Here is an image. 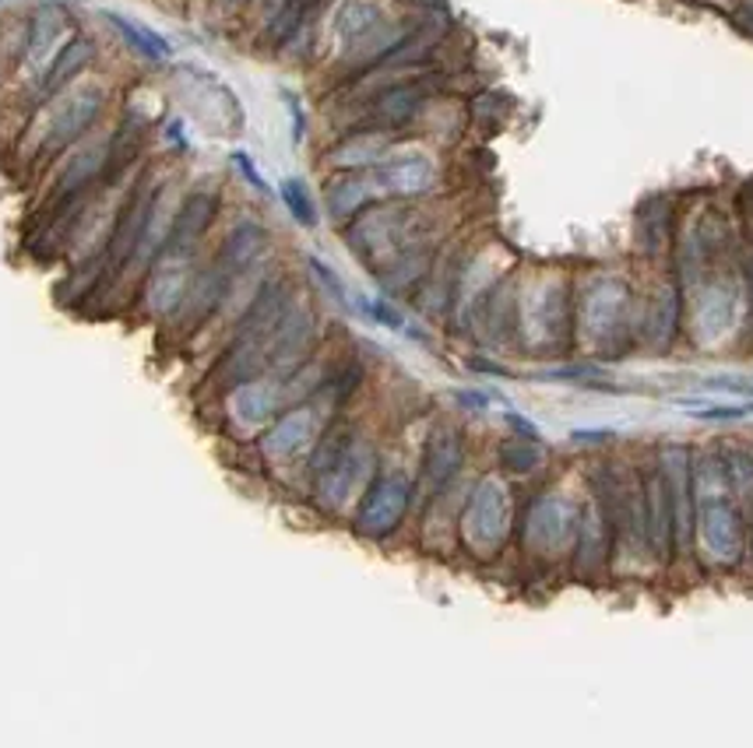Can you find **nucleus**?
I'll return each instance as SVG.
<instances>
[{"instance_id": "nucleus-10", "label": "nucleus", "mask_w": 753, "mask_h": 748, "mask_svg": "<svg viewBox=\"0 0 753 748\" xmlns=\"http://www.w3.org/2000/svg\"><path fill=\"white\" fill-rule=\"evenodd\" d=\"M313 345V316L307 310H289L268 341V365H292Z\"/></svg>"}, {"instance_id": "nucleus-6", "label": "nucleus", "mask_w": 753, "mask_h": 748, "mask_svg": "<svg viewBox=\"0 0 753 748\" xmlns=\"http://www.w3.org/2000/svg\"><path fill=\"white\" fill-rule=\"evenodd\" d=\"M574 506L563 499H539L528 514V545L536 552H560L574 534Z\"/></svg>"}, {"instance_id": "nucleus-7", "label": "nucleus", "mask_w": 753, "mask_h": 748, "mask_svg": "<svg viewBox=\"0 0 753 748\" xmlns=\"http://www.w3.org/2000/svg\"><path fill=\"white\" fill-rule=\"evenodd\" d=\"M264 246H268V236H264V229L254 226V221H240V226L226 236V243H223V250H218V257H215L212 267L232 285V278L243 275V270L261 257Z\"/></svg>"}, {"instance_id": "nucleus-9", "label": "nucleus", "mask_w": 753, "mask_h": 748, "mask_svg": "<svg viewBox=\"0 0 753 748\" xmlns=\"http://www.w3.org/2000/svg\"><path fill=\"white\" fill-rule=\"evenodd\" d=\"M373 183L387 194H422L433 183V162L427 155H398L376 166Z\"/></svg>"}, {"instance_id": "nucleus-22", "label": "nucleus", "mask_w": 753, "mask_h": 748, "mask_svg": "<svg viewBox=\"0 0 753 748\" xmlns=\"http://www.w3.org/2000/svg\"><path fill=\"white\" fill-rule=\"evenodd\" d=\"M500 465L507 471H536L542 465V450H539V439H511L500 447Z\"/></svg>"}, {"instance_id": "nucleus-20", "label": "nucleus", "mask_w": 753, "mask_h": 748, "mask_svg": "<svg viewBox=\"0 0 753 748\" xmlns=\"http://www.w3.org/2000/svg\"><path fill=\"white\" fill-rule=\"evenodd\" d=\"M732 313H736V302H732L729 292H708V295H704L701 306H697L701 338H718V334L732 324Z\"/></svg>"}, {"instance_id": "nucleus-21", "label": "nucleus", "mask_w": 753, "mask_h": 748, "mask_svg": "<svg viewBox=\"0 0 753 748\" xmlns=\"http://www.w3.org/2000/svg\"><path fill=\"white\" fill-rule=\"evenodd\" d=\"M370 194V183L367 180H356V177H345V180H335L332 186H327V208H332L335 218H349L359 204L367 201Z\"/></svg>"}, {"instance_id": "nucleus-27", "label": "nucleus", "mask_w": 753, "mask_h": 748, "mask_svg": "<svg viewBox=\"0 0 753 748\" xmlns=\"http://www.w3.org/2000/svg\"><path fill=\"white\" fill-rule=\"evenodd\" d=\"M677 313H680L677 292L662 295V302H658V306H655V321L648 324V327L655 330V338H658V341H666L669 334H672V324H677Z\"/></svg>"}, {"instance_id": "nucleus-14", "label": "nucleus", "mask_w": 753, "mask_h": 748, "mask_svg": "<svg viewBox=\"0 0 753 748\" xmlns=\"http://www.w3.org/2000/svg\"><path fill=\"white\" fill-rule=\"evenodd\" d=\"M163 261L166 264L155 267L148 285H145V299H148V306L155 313L177 310L183 302V295H187V270H183L187 261H172V257H163Z\"/></svg>"}, {"instance_id": "nucleus-28", "label": "nucleus", "mask_w": 753, "mask_h": 748, "mask_svg": "<svg viewBox=\"0 0 753 748\" xmlns=\"http://www.w3.org/2000/svg\"><path fill=\"white\" fill-rule=\"evenodd\" d=\"M363 310L373 316V321H381L384 327H391V330H405V316H402L395 306H387V302H363Z\"/></svg>"}, {"instance_id": "nucleus-19", "label": "nucleus", "mask_w": 753, "mask_h": 748, "mask_svg": "<svg viewBox=\"0 0 753 748\" xmlns=\"http://www.w3.org/2000/svg\"><path fill=\"white\" fill-rule=\"evenodd\" d=\"M106 19H109V25H113L123 39L131 43L134 53H141L145 60H166L169 57V43L159 36V32H152V28L138 25L131 19H123V14H106Z\"/></svg>"}, {"instance_id": "nucleus-26", "label": "nucleus", "mask_w": 753, "mask_h": 748, "mask_svg": "<svg viewBox=\"0 0 753 748\" xmlns=\"http://www.w3.org/2000/svg\"><path fill=\"white\" fill-rule=\"evenodd\" d=\"M313 4H318V0H286V8L275 14V39L292 36V32L300 28V22L307 19V11Z\"/></svg>"}, {"instance_id": "nucleus-31", "label": "nucleus", "mask_w": 753, "mask_h": 748, "mask_svg": "<svg viewBox=\"0 0 753 748\" xmlns=\"http://www.w3.org/2000/svg\"><path fill=\"white\" fill-rule=\"evenodd\" d=\"M507 422L517 429V433H522V436H528V439H539V429L536 425H531L528 419H522V415H514V411H511V415H507Z\"/></svg>"}, {"instance_id": "nucleus-8", "label": "nucleus", "mask_w": 753, "mask_h": 748, "mask_svg": "<svg viewBox=\"0 0 753 748\" xmlns=\"http://www.w3.org/2000/svg\"><path fill=\"white\" fill-rule=\"evenodd\" d=\"M585 327L591 338H613V334L620 330V321H623V313H626V289L617 281H602V285H595V289L588 292L585 299Z\"/></svg>"}, {"instance_id": "nucleus-15", "label": "nucleus", "mask_w": 753, "mask_h": 748, "mask_svg": "<svg viewBox=\"0 0 753 748\" xmlns=\"http://www.w3.org/2000/svg\"><path fill=\"white\" fill-rule=\"evenodd\" d=\"M381 28H384L381 11H376L373 4H367V0H349V4H342L338 19H335V36H338V43L345 46V50H356L359 43L373 39Z\"/></svg>"}, {"instance_id": "nucleus-12", "label": "nucleus", "mask_w": 753, "mask_h": 748, "mask_svg": "<svg viewBox=\"0 0 753 748\" xmlns=\"http://www.w3.org/2000/svg\"><path fill=\"white\" fill-rule=\"evenodd\" d=\"M92 57H96V46H92V39H85V36L68 39V43L53 53L50 68H46L43 85H39V95H57L60 88H68V85L74 82V77L88 68Z\"/></svg>"}, {"instance_id": "nucleus-4", "label": "nucleus", "mask_w": 753, "mask_h": 748, "mask_svg": "<svg viewBox=\"0 0 753 748\" xmlns=\"http://www.w3.org/2000/svg\"><path fill=\"white\" fill-rule=\"evenodd\" d=\"M103 102H106V92L96 88V85L77 88V92L68 95V99H60V106L53 109V117H50V126H46L43 152L57 155V152H64L68 145H74L77 137H85L92 131V123L99 120Z\"/></svg>"}, {"instance_id": "nucleus-18", "label": "nucleus", "mask_w": 753, "mask_h": 748, "mask_svg": "<svg viewBox=\"0 0 753 748\" xmlns=\"http://www.w3.org/2000/svg\"><path fill=\"white\" fill-rule=\"evenodd\" d=\"M275 405L278 394L268 384H258V379H250V384L237 387V394H232V411L243 422H264L275 411Z\"/></svg>"}, {"instance_id": "nucleus-17", "label": "nucleus", "mask_w": 753, "mask_h": 748, "mask_svg": "<svg viewBox=\"0 0 753 748\" xmlns=\"http://www.w3.org/2000/svg\"><path fill=\"white\" fill-rule=\"evenodd\" d=\"M60 32H64V14H60L57 8L36 11L33 25H28V39H25V60H33V63L43 60L57 46Z\"/></svg>"}, {"instance_id": "nucleus-24", "label": "nucleus", "mask_w": 753, "mask_h": 748, "mask_svg": "<svg viewBox=\"0 0 753 748\" xmlns=\"http://www.w3.org/2000/svg\"><path fill=\"white\" fill-rule=\"evenodd\" d=\"M680 408H686L694 419H743L753 415V401L750 405H721V401H677Z\"/></svg>"}, {"instance_id": "nucleus-3", "label": "nucleus", "mask_w": 753, "mask_h": 748, "mask_svg": "<svg viewBox=\"0 0 753 748\" xmlns=\"http://www.w3.org/2000/svg\"><path fill=\"white\" fill-rule=\"evenodd\" d=\"M413 503V482L405 474H381L363 496L356 528L367 538H384L402 523L405 509Z\"/></svg>"}, {"instance_id": "nucleus-29", "label": "nucleus", "mask_w": 753, "mask_h": 748, "mask_svg": "<svg viewBox=\"0 0 753 748\" xmlns=\"http://www.w3.org/2000/svg\"><path fill=\"white\" fill-rule=\"evenodd\" d=\"M310 267L318 270V278L327 285V289H332V295H335L338 302H349V292H345V285L338 281V275H335L332 267H327V264H321V261H310Z\"/></svg>"}, {"instance_id": "nucleus-25", "label": "nucleus", "mask_w": 753, "mask_h": 748, "mask_svg": "<svg viewBox=\"0 0 753 748\" xmlns=\"http://www.w3.org/2000/svg\"><path fill=\"white\" fill-rule=\"evenodd\" d=\"M376 155H381V141L356 137V141H349V145H342L335 152V162H342V166H370Z\"/></svg>"}, {"instance_id": "nucleus-23", "label": "nucleus", "mask_w": 753, "mask_h": 748, "mask_svg": "<svg viewBox=\"0 0 753 748\" xmlns=\"http://www.w3.org/2000/svg\"><path fill=\"white\" fill-rule=\"evenodd\" d=\"M282 201H286V208L292 212V218L300 221V226H318V212H313V201L307 194L303 180H286V183H282Z\"/></svg>"}, {"instance_id": "nucleus-5", "label": "nucleus", "mask_w": 753, "mask_h": 748, "mask_svg": "<svg viewBox=\"0 0 753 748\" xmlns=\"http://www.w3.org/2000/svg\"><path fill=\"white\" fill-rule=\"evenodd\" d=\"M218 212V194L215 190H194L187 194V201L180 204V212L172 215L166 240L159 257H172V261H187L194 253V246L201 243V236L208 232V226L215 221Z\"/></svg>"}, {"instance_id": "nucleus-33", "label": "nucleus", "mask_w": 753, "mask_h": 748, "mask_svg": "<svg viewBox=\"0 0 753 748\" xmlns=\"http://www.w3.org/2000/svg\"><path fill=\"white\" fill-rule=\"evenodd\" d=\"M0 4H4V0H0Z\"/></svg>"}, {"instance_id": "nucleus-11", "label": "nucleus", "mask_w": 753, "mask_h": 748, "mask_svg": "<svg viewBox=\"0 0 753 748\" xmlns=\"http://www.w3.org/2000/svg\"><path fill=\"white\" fill-rule=\"evenodd\" d=\"M313 429H318V419H313L310 408H296L289 415H282L272 433L261 439V450L275 457V460H286L292 454H300L307 443L313 439Z\"/></svg>"}, {"instance_id": "nucleus-1", "label": "nucleus", "mask_w": 753, "mask_h": 748, "mask_svg": "<svg viewBox=\"0 0 753 748\" xmlns=\"http://www.w3.org/2000/svg\"><path fill=\"white\" fill-rule=\"evenodd\" d=\"M370 447L349 429H332L321 447L313 450V492L324 506H342L352 496V488L363 482V474L370 468Z\"/></svg>"}, {"instance_id": "nucleus-16", "label": "nucleus", "mask_w": 753, "mask_h": 748, "mask_svg": "<svg viewBox=\"0 0 753 748\" xmlns=\"http://www.w3.org/2000/svg\"><path fill=\"white\" fill-rule=\"evenodd\" d=\"M422 85H398V88H387L381 99L373 102L370 109V120L376 126H402L405 120H409L419 102H422Z\"/></svg>"}, {"instance_id": "nucleus-2", "label": "nucleus", "mask_w": 753, "mask_h": 748, "mask_svg": "<svg viewBox=\"0 0 753 748\" xmlns=\"http://www.w3.org/2000/svg\"><path fill=\"white\" fill-rule=\"evenodd\" d=\"M507 523H511V499H507V488L500 485L497 479L479 482V488L473 492V499H468L465 520H462L465 541H468V545H473L476 552L490 555V552H497L500 545H504Z\"/></svg>"}, {"instance_id": "nucleus-30", "label": "nucleus", "mask_w": 753, "mask_h": 748, "mask_svg": "<svg viewBox=\"0 0 753 748\" xmlns=\"http://www.w3.org/2000/svg\"><path fill=\"white\" fill-rule=\"evenodd\" d=\"M232 162H237V169H240V172H243V177H247L250 183H254L258 190H268V186H264V180H261V172L254 169V162H250V155L237 152V155H232Z\"/></svg>"}, {"instance_id": "nucleus-32", "label": "nucleus", "mask_w": 753, "mask_h": 748, "mask_svg": "<svg viewBox=\"0 0 753 748\" xmlns=\"http://www.w3.org/2000/svg\"><path fill=\"white\" fill-rule=\"evenodd\" d=\"M226 8H240V4H247V0H223Z\"/></svg>"}, {"instance_id": "nucleus-13", "label": "nucleus", "mask_w": 753, "mask_h": 748, "mask_svg": "<svg viewBox=\"0 0 753 748\" xmlns=\"http://www.w3.org/2000/svg\"><path fill=\"white\" fill-rule=\"evenodd\" d=\"M465 460V450H462V439L458 433H437L427 450H422V479H427L430 488H444L454 474H458Z\"/></svg>"}]
</instances>
